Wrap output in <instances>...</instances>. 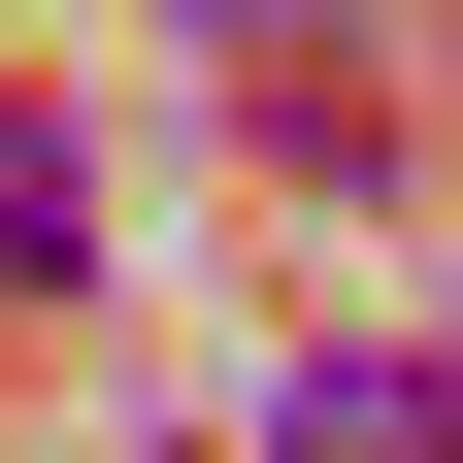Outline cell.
<instances>
[{"instance_id":"3","label":"cell","mask_w":463,"mask_h":463,"mask_svg":"<svg viewBox=\"0 0 463 463\" xmlns=\"http://www.w3.org/2000/svg\"><path fill=\"white\" fill-rule=\"evenodd\" d=\"M0 265H99V165L33 133V99H0Z\"/></svg>"},{"instance_id":"1","label":"cell","mask_w":463,"mask_h":463,"mask_svg":"<svg viewBox=\"0 0 463 463\" xmlns=\"http://www.w3.org/2000/svg\"><path fill=\"white\" fill-rule=\"evenodd\" d=\"M265 463H463L430 364H265Z\"/></svg>"},{"instance_id":"2","label":"cell","mask_w":463,"mask_h":463,"mask_svg":"<svg viewBox=\"0 0 463 463\" xmlns=\"http://www.w3.org/2000/svg\"><path fill=\"white\" fill-rule=\"evenodd\" d=\"M265 165H298V199H364V165H397V99L331 67V33H265Z\"/></svg>"}]
</instances>
